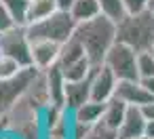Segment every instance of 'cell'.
Wrapping results in <instances>:
<instances>
[{
	"mask_svg": "<svg viewBox=\"0 0 154 139\" xmlns=\"http://www.w3.org/2000/svg\"><path fill=\"white\" fill-rule=\"evenodd\" d=\"M2 131H9V120H7V116H0V133Z\"/></svg>",
	"mask_w": 154,
	"mask_h": 139,
	"instance_id": "4dcf8cb0",
	"label": "cell"
},
{
	"mask_svg": "<svg viewBox=\"0 0 154 139\" xmlns=\"http://www.w3.org/2000/svg\"><path fill=\"white\" fill-rule=\"evenodd\" d=\"M72 5H74V0H57V9L59 11H66V13H70Z\"/></svg>",
	"mask_w": 154,
	"mask_h": 139,
	"instance_id": "f546056e",
	"label": "cell"
},
{
	"mask_svg": "<svg viewBox=\"0 0 154 139\" xmlns=\"http://www.w3.org/2000/svg\"><path fill=\"white\" fill-rule=\"evenodd\" d=\"M0 53H2V51H0Z\"/></svg>",
	"mask_w": 154,
	"mask_h": 139,
	"instance_id": "d6a6232c",
	"label": "cell"
},
{
	"mask_svg": "<svg viewBox=\"0 0 154 139\" xmlns=\"http://www.w3.org/2000/svg\"><path fill=\"white\" fill-rule=\"evenodd\" d=\"M82 57H87V53H85V47H82V42L72 34L63 44H61V53H59V68H66V65H70V63H74V61H78V59H82Z\"/></svg>",
	"mask_w": 154,
	"mask_h": 139,
	"instance_id": "9a60e30c",
	"label": "cell"
},
{
	"mask_svg": "<svg viewBox=\"0 0 154 139\" xmlns=\"http://www.w3.org/2000/svg\"><path fill=\"white\" fill-rule=\"evenodd\" d=\"M7 9L9 13L13 15L15 23L17 26H28V9H30V0H0Z\"/></svg>",
	"mask_w": 154,
	"mask_h": 139,
	"instance_id": "d6986e66",
	"label": "cell"
},
{
	"mask_svg": "<svg viewBox=\"0 0 154 139\" xmlns=\"http://www.w3.org/2000/svg\"><path fill=\"white\" fill-rule=\"evenodd\" d=\"M76 21L70 13L66 11H55L53 15H49L47 19L34 21L30 26H26V32L30 36V40H53L63 44L76 30Z\"/></svg>",
	"mask_w": 154,
	"mask_h": 139,
	"instance_id": "3957f363",
	"label": "cell"
},
{
	"mask_svg": "<svg viewBox=\"0 0 154 139\" xmlns=\"http://www.w3.org/2000/svg\"><path fill=\"white\" fill-rule=\"evenodd\" d=\"M40 70H36L34 65L32 68H23L17 76L13 78H7V80H0V116H7L9 110L17 103V99L28 91L30 82L36 78Z\"/></svg>",
	"mask_w": 154,
	"mask_h": 139,
	"instance_id": "8992f818",
	"label": "cell"
},
{
	"mask_svg": "<svg viewBox=\"0 0 154 139\" xmlns=\"http://www.w3.org/2000/svg\"><path fill=\"white\" fill-rule=\"evenodd\" d=\"M89 82H91V99L106 103L108 99L114 97L118 78L114 76V72H112L106 63H101V65H95V68L91 70Z\"/></svg>",
	"mask_w": 154,
	"mask_h": 139,
	"instance_id": "52a82bcc",
	"label": "cell"
},
{
	"mask_svg": "<svg viewBox=\"0 0 154 139\" xmlns=\"http://www.w3.org/2000/svg\"><path fill=\"white\" fill-rule=\"evenodd\" d=\"M152 11H154V9H152Z\"/></svg>",
	"mask_w": 154,
	"mask_h": 139,
	"instance_id": "836d02e7",
	"label": "cell"
},
{
	"mask_svg": "<svg viewBox=\"0 0 154 139\" xmlns=\"http://www.w3.org/2000/svg\"><path fill=\"white\" fill-rule=\"evenodd\" d=\"M49 139H70V131H49Z\"/></svg>",
	"mask_w": 154,
	"mask_h": 139,
	"instance_id": "83f0119b",
	"label": "cell"
},
{
	"mask_svg": "<svg viewBox=\"0 0 154 139\" xmlns=\"http://www.w3.org/2000/svg\"><path fill=\"white\" fill-rule=\"evenodd\" d=\"M143 137H146V139H154V120H146Z\"/></svg>",
	"mask_w": 154,
	"mask_h": 139,
	"instance_id": "f1b7e54d",
	"label": "cell"
},
{
	"mask_svg": "<svg viewBox=\"0 0 154 139\" xmlns=\"http://www.w3.org/2000/svg\"><path fill=\"white\" fill-rule=\"evenodd\" d=\"M74 36L82 42L85 53L93 63V68L101 65L108 51L116 42V21H112L106 15H97L93 19L80 21L74 30Z\"/></svg>",
	"mask_w": 154,
	"mask_h": 139,
	"instance_id": "6da1fadb",
	"label": "cell"
},
{
	"mask_svg": "<svg viewBox=\"0 0 154 139\" xmlns=\"http://www.w3.org/2000/svg\"><path fill=\"white\" fill-rule=\"evenodd\" d=\"M0 51L13 57L21 68H32V40L23 26H15L13 30L0 34Z\"/></svg>",
	"mask_w": 154,
	"mask_h": 139,
	"instance_id": "5b68a950",
	"label": "cell"
},
{
	"mask_svg": "<svg viewBox=\"0 0 154 139\" xmlns=\"http://www.w3.org/2000/svg\"><path fill=\"white\" fill-rule=\"evenodd\" d=\"M150 9H154V0H150Z\"/></svg>",
	"mask_w": 154,
	"mask_h": 139,
	"instance_id": "1f68e13d",
	"label": "cell"
},
{
	"mask_svg": "<svg viewBox=\"0 0 154 139\" xmlns=\"http://www.w3.org/2000/svg\"><path fill=\"white\" fill-rule=\"evenodd\" d=\"M125 9L127 15H137L150 9V0H125Z\"/></svg>",
	"mask_w": 154,
	"mask_h": 139,
	"instance_id": "d4e9b609",
	"label": "cell"
},
{
	"mask_svg": "<svg viewBox=\"0 0 154 139\" xmlns=\"http://www.w3.org/2000/svg\"><path fill=\"white\" fill-rule=\"evenodd\" d=\"M82 139H118V131L106 126L103 122H97L87 131V135Z\"/></svg>",
	"mask_w": 154,
	"mask_h": 139,
	"instance_id": "603a6c76",
	"label": "cell"
},
{
	"mask_svg": "<svg viewBox=\"0 0 154 139\" xmlns=\"http://www.w3.org/2000/svg\"><path fill=\"white\" fill-rule=\"evenodd\" d=\"M45 78H47V89H49V101L53 105L63 107V103H66V78H63L59 65L45 70Z\"/></svg>",
	"mask_w": 154,
	"mask_h": 139,
	"instance_id": "7c38bea8",
	"label": "cell"
},
{
	"mask_svg": "<svg viewBox=\"0 0 154 139\" xmlns=\"http://www.w3.org/2000/svg\"><path fill=\"white\" fill-rule=\"evenodd\" d=\"M70 15L74 17L76 23L80 21H87V19H93L97 15H101V9H99V0H74V5L70 9Z\"/></svg>",
	"mask_w": 154,
	"mask_h": 139,
	"instance_id": "2e32d148",
	"label": "cell"
},
{
	"mask_svg": "<svg viewBox=\"0 0 154 139\" xmlns=\"http://www.w3.org/2000/svg\"><path fill=\"white\" fill-rule=\"evenodd\" d=\"M127 110H129V105H127L122 99L112 97V99H108V101H106L101 122H103L106 126H110V128L118 131V126L122 124V120H125V116H127Z\"/></svg>",
	"mask_w": 154,
	"mask_h": 139,
	"instance_id": "5bb4252c",
	"label": "cell"
},
{
	"mask_svg": "<svg viewBox=\"0 0 154 139\" xmlns=\"http://www.w3.org/2000/svg\"><path fill=\"white\" fill-rule=\"evenodd\" d=\"M103 63L114 72V76L118 80H137L139 72H137V51L131 49L125 42H114L112 49L108 51Z\"/></svg>",
	"mask_w": 154,
	"mask_h": 139,
	"instance_id": "277c9868",
	"label": "cell"
},
{
	"mask_svg": "<svg viewBox=\"0 0 154 139\" xmlns=\"http://www.w3.org/2000/svg\"><path fill=\"white\" fill-rule=\"evenodd\" d=\"M17 23H15V19H13V15L9 13V9L0 2V34H5V32H9V30H13Z\"/></svg>",
	"mask_w": 154,
	"mask_h": 139,
	"instance_id": "cb8c5ba5",
	"label": "cell"
},
{
	"mask_svg": "<svg viewBox=\"0 0 154 139\" xmlns=\"http://www.w3.org/2000/svg\"><path fill=\"white\" fill-rule=\"evenodd\" d=\"M21 70H23V68H21L13 57L5 55V53H0V80L13 78V76H17Z\"/></svg>",
	"mask_w": 154,
	"mask_h": 139,
	"instance_id": "7402d4cb",
	"label": "cell"
},
{
	"mask_svg": "<svg viewBox=\"0 0 154 139\" xmlns=\"http://www.w3.org/2000/svg\"><path fill=\"white\" fill-rule=\"evenodd\" d=\"M139 82L143 84V89L154 97V76H148V78H139Z\"/></svg>",
	"mask_w": 154,
	"mask_h": 139,
	"instance_id": "4316f807",
	"label": "cell"
},
{
	"mask_svg": "<svg viewBox=\"0 0 154 139\" xmlns=\"http://www.w3.org/2000/svg\"><path fill=\"white\" fill-rule=\"evenodd\" d=\"M61 44L53 40H32V63L36 70L45 72L59 63Z\"/></svg>",
	"mask_w": 154,
	"mask_h": 139,
	"instance_id": "ba28073f",
	"label": "cell"
},
{
	"mask_svg": "<svg viewBox=\"0 0 154 139\" xmlns=\"http://www.w3.org/2000/svg\"><path fill=\"white\" fill-rule=\"evenodd\" d=\"M99 9H101V15L110 17V19L116 21V23L127 17L125 0H99Z\"/></svg>",
	"mask_w": 154,
	"mask_h": 139,
	"instance_id": "ffe728a7",
	"label": "cell"
},
{
	"mask_svg": "<svg viewBox=\"0 0 154 139\" xmlns=\"http://www.w3.org/2000/svg\"><path fill=\"white\" fill-rule=\"evenodd\" d=\"M114 97L122 99L127 105H141V103L154 99V97L143 89V84L139 82V78H137V80H118L116 91H114Z\"/></svg>",
	"mask_w": 154,
	"mask_h": 139,
	"instance_id": "9c48e42d",
	"label": "cell"
},
{
	"mask_svg": "<svg viewBox=\"0 0 154 139\" xmlns=\"http://www.w3.org/2000/svg\"><path fill=\"white\" fill-rule=\"evenodd\" d=\"M139 110H141V114H143V118H146V120H154V99H150V101L141 103V105H139Z\"/></svg>",
	"mask_w": 154,
	"mask_h": 139,
	"instance_id": "484cf974",
	"label": "cell"
},
{
	"mask_svg": "<svg viewBox=\"0 0 154 139\" xmlns=\"http://www.w3.org/2000/svg\"><path fill=\"white\" fill-rule=\"evenodd\" d=\"M57 9V0H30V9H28V26L40 19H47L53 15Z\"/></svg>",
	"mask_w": 154,
	"mask_h": 139,
	"instance_id": "e0dca14e",
	"label": "cell"
},
{
	"mask_svg": "<svg viewBox=\"0 0 154 139\" xmlns=\"http://www.w3.org/2000/svg\"><path fill=\"white\" fill-rule=\"evenodd\" d=\"M59 70H61V74H63V78L68 82H74V80L89 78L91 70H93V63L89 61V57H82V59H78V61H74V63H70L66 68H59Z\"/></svg>",
	"mask_w": 154,
	"mask_h": 139,
	"instance_id": "ac0fdd59",
	"label": "cell"
},
{
	"mask_svg": "<svg viewBox=\"0 0 154 139\" xmlns=\"http://www.w3.org/2000/svg\"><path fill=\"white\" fill-rule=\"evenodd\" d=\"M116 40L129 44L137 53L154 49V11L148 9L137 15H127L116 23Z\"/></svg>",
	"mask_w": 154,
	"mask_h": 139,
	"instance_id": "7a4b0ae2",
	"label": "cell"
},
{
	"mask_svg": "<svg viewBox=\"0 0 154 139\" xmlns=\"http://www.w3.org/2000/svg\"><path fill=\"white\" fill-rule=\"evenodd\" d=\"M137 72H139V78L154 76V49L137 53Z\"/></svg>",
	"mask_w": 154,
	"mask_h": 139,
	"instance_id": "44dd1931",
	"label": "cell"
},
{
	"mask_svg": "<svg viewBox=\"0 0 154 139\" xmlns=\"http://www.w3.org/2000/svg\"><path fill=\"white\" fill-rule=\"evenodd\" d=\"M143 128H146V118H143L139 105H129L127 116H125L122 124L118 126V139H137V137H143Z\"/></svg>",
	"mask_w": 154,
	"mask_h": 139,
	"instance_id": "30bf717a",
	"label": "cell"
},
{
	"mask_svg": "<svg viewBox=\"0 0 154 139\" xmlns=\"http://www.w3.org/2000/svg\"><path fill=\"white\" fill-rule=\"evenodd\" d=\"M103 107H106V103L89 99V101H85L82 105H78V107H76L74 112H70V114H72V120H74V122H80V124H85V126H93V124L101 122Z\"/></svg>",
	"mask_w": 154,
	"mask_h": 139,
	"instance_id": "4fadbf2b",
	"label": "cell"
},
{
	"mask_svg": "<svg viewBox=\"0 0 154 139\" xmlns=\"http://www.w3.org/2000/svg\"><path fill=\"white\" fill-rule=\"evenodd\" d=\"M89 99H91V82H89V78L74 80V82L66 80V103H63V107L68 112H74L78 105H82Z\"/></svg>",
	"mask_w": 154,
	"mask_h": 139,
	"instance_id": "8fae6325",
	"label": "cell"
}]
</instances>
